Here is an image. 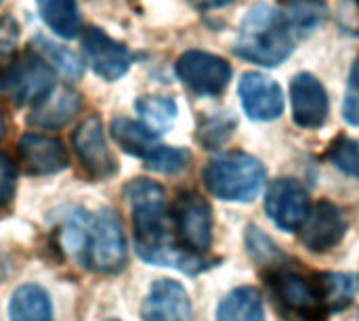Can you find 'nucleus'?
Returning <instances> with one entry per match:
<instances>
[{
    "label": "nucleus",
    "instance_id": "nucleus-1",
    "mask_svg": "<svg viewBox=\"0 0 359 321\" xmlns=\"http://www.w3.org/2000/svg\"><path fill=\"white\" fill-rule=\"evenodd\" d=\"M124 198L128 200L135 229V250L151 265L175 267L187 275H198L212 267V261L179 248L166 229V198L164 189L147 179H133Z\"/></svg>",
    "mask_w": 359,
    "mask_h": 321
},
{
    "label": "nucleus",
    "instance_id": "nucleus-2",
    "mask_svg": "<svg viewBox=\"0 0 359 321\" xmlns=\"http://www.w3.org/2000/svg\"><path fill=\"white\" fill-rule=\"evenodd\" d=\"M294 44L297 36L288 29L280 11H276L271 4L259 2L250 6L242 19L233 50L246 61L276 67L290 57Z\"/></svg>",
    "mask_w": 359,
    "mask_h": 321
},
{
    "label": "nucleus",
    "instance_id": "nucleus-3",
    "mask_svg": "<svg viewBox=\"0 0 359 321\" xmlns=\"http://www.w3.org/2000/svg\"><path fill=\"white\" fill-rule=\"evenodd\" d=\"M265 280L278 313L286 321H326L330 317L318 275L309 278L297 269L278 265Z\"/></svg>",
    "mask_w": 359,
    "mask_h": 321
},
{
    "label": "nucleus",
    "instance_id": "nucleus-4",
    "mask_svg": "<svg viewBox=\"0 0 359 321\" xmlns=\"http://www.w3.org/2000/svg\"><path fill=\"white\" fill-rule=\"evenodd\" d=\"M204 183L219 200L252 202L265 183V168L250 153L229 151L208 162L204 168Z\"/></svg>",
    "mask_w": 359,
    "mask_h": 321
},
{
    "label": "nucleus",
    "instance_id": "nucleus-5",
    "mask_svg": "<svg viewBox=\"0 0 359 321\" xmlns=\"http://www.w3.org/2000/svg\"><path fill=\"white\" fill-rule=\"evenodd\" d=\"M80 261L86 269L97 273H118L126 265V240L122 223L114 210H101L88 217Z\"/></svg>",
    "mask_w": 359,
    "mask_h": 321
},
{
    "label": "nucleus",
    "instance_id": "nucleus-6",
    "mask_svg": "<svg viewBox=\"0 0 359 321\" xmlns=\"http://www.w3.org/2000/svg\"><path fill=\"white\" fill-rule=\"evenodd\" d=\"M53 90V69L38 55H23L0 65V93L13 103L38 105Z\"/></svg>",
    "mask_w": 359,
    "mask_h": 321
},
{
    "label": "nucleus",
    "instance_id": "nucleus-7",
    "mask_svg": "<svg viewBox=\"0 0 359 321\" xmlns=\"http://www.w3.org/2000/svg\"><path fill=\"white\" fill-rule=\"evenodd\" d=\"M175 227L181 240V248L200 254L212 244V210L210 204L194 191H183L172 206Z\"/></svg>",
    "mask_w": 359,
    "mask_h": 321
},
{
    "label": "nucleus",
    "instance_id": "nucleus-8",
    "mask_svg": "<svg viewBox=\"0 0 359 321\" xmlns=\"http://www.w3.org/2000/svg\"><path fill=\"white\" fill-rule=\"evenodd\" d=\"M74 151L80 160L84 175L93 181H105L118 172L116 158L107 147L103 124L97 116H88L72 137Z\"/></svg>",
    "mask_w": 359,
    "mask_h": 321
},
{
    "label": "nucleus",
    "instance_id": "nucleus-9",
    "mask_svg": "<svg viewBox=\"0 0 359 321\" xmlns=\"http://www.w3.org/2000/svg\"><path fill=\"white\" fill-rule=\"evenodd\" d=\"M177 76L194 93L215 97L227 88L231 80V67L217 55L204 50H187L177 61Z\"/></svg>",
    "mask_w": 359,
    "mask_h": 321
},
{
    "label": "nucleus",
    "instance_id": "nucleus-10",
    "mask_svg": "<svg viewBox=\"0 0 359 321\" xmlns=\"http://www.w3.org/2000/svg\"><path fill=\"white\" fill-rule=\"evenodd\" d=\"M265 210L280 229L297 231L309 214V196L299 181L278 179L267 189Z\"/></svg>",
    "mask_w": 359,
    "mask_h": 321
},
{
    "label": "nucleus",
    "instance_id": "nucleus-11",
    "mask_svg": "<svg viewBox=\"0 0 359 321\" xmlns=\"http://www.w3.org/2000/svg\"><path fill=\"white\" fill-rule=\"evenodd\" d=\"M82 46H84V57L93 67V71L107 82L122 78L130 69L133 63L130 50L124 44L116 42L114 38H109L99 27H88L84 32Z\"/></svg>",
    "mask_w": 359,
    "mask_h": 321
},
{
    "label": "nucleus",
    "instance_id": "nucleus-12",
    "mask_svg": "<svg viewBox=\"0 0 359 321\" xmlns=\"http://www.w3.org/2000/svg\"><path fill=\"white\" fill-rule=\"evenodd\" d=\"M345 231L343 212L330 202H318L301 225V242L311 252H326L345 238Z\"/></svg>",
    "mask_w": 359,
    "mask_h": 321
},
{
    "label": "nucleus",
    "instance_id": "nucleus-13",
    "mask_svg": "<svg viewBox=\"0 0 359 321\" xmlns=\"http://www.w3.org/2000/svg\"><path fill=\"white\" fill-rule=\"evenodd\" d=\"M141 315L145 321H194V309L179 282L158 280L149 288Z\"/></svg>",
    "mask_w": 359,
    "mask_h": 321
},
{
    "label": "nucleus",
    "instance_id": "nucleus-14",
    "mask_svg": "<svg viewBox=\"0 0 359 321\" xmlns=\"http://www.w3.org/2000/svg\"><path fill=\"white\" fill-rule=\"evenodd\" d=\"M240 99H242V107L248 114V118L261 120V122L280 118V114L284 109V99H282L280 86L271 78L261 76L257 71H248L242 76Z\"/></svg>",
    "mask_w": 359,
    "mask_h": 321
},
{
    "label": "nucleus",
    "instance_id": "nucleus-15",
    "mask_svg": "<svg viewBox=\"0 0 359 321\" xmlns=\"http://www.w3.org/2000/svg\"><path fill=\"white\" fill-rule=\"evenodd\" d=\"M292 120L303 128H320L328 118V95L311 74H299L290 84Z\"/></svg>",
    "mask_w": 359,
    "mask_h": 321
},
{
    "label": "nucleus",
    "instance_id": "nucleus-16",
    "mask_svg": "<svg viewBox=\"0 0 359 321\" xmlns=\"http://www.w3.org/2000/svg\"><path fill=\"white\" fill-rule=\"evenodd\" d=\"M19 158L27 175L48 177L65 170L69 158L57 139L44 135H25L19 141Z\"/></svg>",
    "mask_w": 359,
    "mask_h": 321
},
{
    "label": "nucleus",
    "instance_id": "nucleus-17",
    "mask_svg": "<svg viewBox=\"0 0 359 321\" xmlns=\"http://www.w3.org/2000/svg\"><path fill=\"white\" fill-rule=\"evenodd\" d=\"M82 107V99L76 90L67 86L53 88L29 116V122L40 128H61L65 126Z\"/></svg>",
    "mask_w": 359,
    "mask_h": 321
},
{
    "label": "nucleus",
    "instance_id": "nucleus-18",
    "mask_svg": "<svg viewBox=\"0 0 359 321\" xmlns=\"http://www.w3.org/2000/svg\"><path fill=\"white\" fill-rule=\"evenodd\" d=\"M111 137L122 151L141 160H145L158 147V135L151 132L143 122L128 118H116L111 122Z\"/></svg>",
    "mask_w": 359,
    "mask_h": 321
},
{
    "label": "nucleus",
    "instance_id": "nucleus-19",
    "mask_svg": "<svg viewBox=\"0 0 359 321\" xmlns=\"http://www.w3.org/2000/svg\"><path fill=\"white\" fill-rule=\"evenodd\" d=\"M8 313L11 321H55L48 294L36 284H25L13 292Z\"/></svg>",
    "mask_w": 359,
    "mask_h": 321
},
{
    "label": "nucleus",
    "instance_id": "nucleus-20",
    "mask_svg": "<svg viewBox=\"0 0 359 321\" xmlns=\"http://www.w3.org/2000/svg\"><path fill=\"white\" fill-rule=\"evenodd\" d=\"M38 11L53 34L65 40H72L80 34L82 21L76 0H38Z\"/></svg>",
    "mask_w": 359,
    "mask_h": 321
},
{
    "label": "nucleus",
    "instance_id": "nucleus-21",
    "mask_svg": "<svg viewBox=\"0 0 359 321\" xmlns=\"http://www.w3.org/2000/svg\"><path fill=\"white\" fill-rule=\"evenodd\" d=\"M217 321H265L261 294L250 288H236L219 305Z\"/></svg>",
    "mask_w": 359,
    "mask_h": 321
},
{
    "label": "nucleus",
    "instance_id": "nucleus-22",
    "mask_svg": "<svg viewBox=\"0 0 359 321\" xmlns=\"http://www.w3.org/2000/svg\"><path fill=\"white\" fill-rule=\"evenodd\" d=\"M326 13L328 11L320 0H290L280 11L284 23L297 38H303L316 29L324 21Z\"/></svg>",
    "mask_w": 359,
    "mask_h": 321
},
{
    "label": "nucleus",
    "instance_id": "nucleus-23",
    "mask_svg": "<svg viewBox=\"0 0 359 321\" xmlns=\"http://www.w3.org/2000/svg\"><path fill=\"white\" fill-rule=\"evenodd\" d=\"M135 109L137 114L141 116L143 124L156 132L158 137L166 130L172 128L175 120H177V103L168 97H158V95H145V97H139L137 103H135Z\"/></svg>",
    "mask_w": 359,
    "mask_h": 321
},
{
    "label": "nucleus",
    "instance_id": "nucleus-24",
    "mask_svg": "<svg viewBox=\"0 0 359 321\" xmlns=\"http://www.w3.org/2000/svg\"><path fill=\"white\" fill-rule=\"evenodd\" d=\"M330 313L347 309L358 294V278L351 273H316Z\"/></svg>",
    "mask_w": 359,
    "mask_h": 321
},
{
    "label": "nucleus",
    "instance_id": "nucleus-25",
    "mask_svg": "<svg viewBox=\"0 0 359 321\" xmlns=\"http://www.w3.org/2000/svg\"><path fill=\"white\" fill-rule=\"evenodd\" d=\"M32 44L36 46L38 57H40L50 69H57V71L63 74L65 78H74V80L82 76L84 63H82V59H80L74 50H69V48H65V46H61V44H57V42H50V40L44 38V36H38Z\"/></svg>",
    "mask_w": 359,
    "mask_h": 321
},
{
    "label": "nucleus",
    "instance_id": "nucleus-26",
    "mask_svg": "<svg viewBox=\"0 0 359 321\" xmlns=\"http://www.w3.org/2000/svg\"><path fill=\"white\" fill-rule=\"evenodd\" d=\"M189 160H191V153L187 149L158 145L145 158V166L151 172H158V175H179L189 166Z\"/></svg>",
    "mask_w": 359,
    "mask_h": 321
},
{
    "label": "nucleus",
    "instance_id": "nucleus-27",
    "mask_svg": "<svg viewBox=\"0 0 359 321\" xmlns=\"http://www.w3.org/2000/svg\"><path fill=\"white\" fill-rule=\"evenodd\" d=\"M330 162L349 177L359 179V139H339L328 151Z\"/></svg>",
    "mask_w": 359,
    "mask_h": 321
},
{
    "label": "nucleus",
    "instance_id": "nucleus-28",
    "mask_svg": "<svg viewBox=\"0 0 359 321\" xmlns=\"http://www.w3.org/2000/svg\"><path fill=\"white\" fill-rule=\"evenodd\" d=\"M233 126H236V120L229 114L212 116V118H208V120H204L200 124V141L208 149H215V147L223 145L229 139Z\"/></svg>",
    "mask_w": 359,
    "mask_h": 321
},
{
    "label": "nucleus",
    "instance_id": "nucleus-29",
    "mask_svg": "<svg viewBox=\"0 0 359 321\" xmlns=\"http://www.w3.org/2000/svg\"><path fill=\"white\" fill-rule=\"evenodd\" d=\"M15 189H17V168L15 162L0 151V210H4L13 198H15Z\"/></svg>",
    "mask_w": 359,
    "mask_h": 321
},
{
    "label": "nucleus",
    "instance_id": "nucleus-30",
    "mask_svg": "<svg viewBox=\"0 0 359 321\" xmlns=\"http://www.w3.org/2000/svg\"><path fill=\"white\" fill-rule=\"evenodd\" d=\"M343 116L349 124L359 126V59L355 61L349 82H347V93H345V105H343Z\"/></svg>",
    "mask_w": 359,
    "mask_h": 321
},
{
    "label": "nucleus",
    "instance_id": "nucleus-31",
    "mask_svg": "<svg viewBox=\"0 0 359 321\" xmlns=\"http://www.w3.org/2000/svg\"><path fill=\"white\" fill-rule=\"evenodd\" d=\"M17 40H19V23L11 15L0 17V57L11 55L17 46Z\"/></svg>",
    "mask_w": 359,
    "mask_h": 321
},
{
    "label": "nucleus",
    "instance_id": "nucleus-32",
    "mask_svg": "<svg viewBox=\"0 0 359 321\" xmlns=\"http://www.w3.org/2000/svg\"><path fill=\"white\" fill-rule=\"evenodd\" d=\"M231 2H236V0H198V4L204 8H219V6H227Z\"/></svg>",
    "mask_w": 359,
    "mask_h": 321
},
{
    "label": "nucleus",
    "instance_id": "nucleus-33",
    "mask_svg": "<svg viewBox=\"0 0 359 321\" xmlns=\"http://www.w3.org/2000/svg\"><path fill=\"white\" fill-rule=\"evenodd\" d=\"M4 132H6V122H4V116H2V111H0V139L4 137Z\"/></svg>",
    "mask_w": 359,
    "mask_h": 321
},
{
    "label": "nucleus",
    "instance_id": "nucleus-34",
    "mask_svg": "<svg viewBox=\"0 0 359 321\" xmlns=\"http://www.w3.org/2000/svg\"><path fill=\"white\" fill-rule=\"evenodd\" d=\"M355 6H358V11H359V0H355ZM359 27V25H358Z\"/></svg>",
    "mask_w": 359,
    "mask_h": 321
},
{
    "label": "nucleus",
    "instance_id": "nucleus-35",
    "mask_svg": "<svg viewBox=\"0 0 359 321\" xmlns=\"http://www.w3.org/2000/svg\"><path fill=\"white\" fill-rule=\"evenodd\" d=\"M0 4H2V0H0Z\"/></svg>",
    "mask_w": 359,
    "mask_h": 321
},
{
    "label": "nucleus",
    "instance_id": "nucleus-36",
    "mask_svg": "<svg viewBox=\"0 0 359 321\" xmlns=\"http://www.w3.org/2000/svg\"><path fill=\"white\" fill-rule=\"evenodd\" d=\"M109 321H116V320H109Z\"/></svg>",
    "mask_w": 359,
    "mask_h": 321
}]
</instances>
